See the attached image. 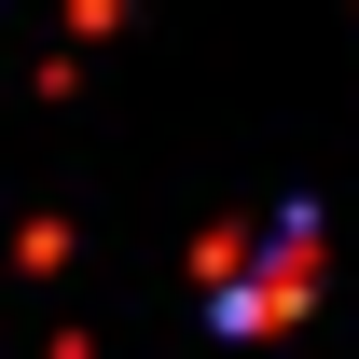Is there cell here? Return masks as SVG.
Returning a JSON list of instances; mask_svg holds the SVG:
<instances>
[{
	"label": "cell",
	"instance_id": "1",
	"mask_svg": "<svg viewBox=\"0 0 359 359\" xmlns=\"http://www.w3.org/2000/svg\"><path fill=\"white\" fill-rule=\"evenodd\" d=\"M304 290H318V222L290 208V222H276V249H263V290H235V332H276Z\"/></svg>",
	"mask_w": 359,
	"mask_h": 359
}]
</instances>
